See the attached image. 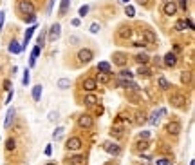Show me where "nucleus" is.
I'll list each match as a JSON object with an SVG mask.
<instances>
[{
  "mask_svg": "<svg viewBox=\"0 0 195 165\" xmlns=\"http://www.w3.org/2000/svg\"><path fill=\"white\" fill-rule=\"evenodd\" d=\"M43 42H45V33H42V35L38 36V45H40V47L43 45Z\"/></svg>",
  "mask_w": 195,
  "mask_h": 165,
  "instance_id": "49530a36",
  "label": "nucleus"
},
{
  "mask_svg": "<svg viewBox=\"0 0 195 165\" xmlns=\"http://www.w3.org/2000/svg\"><path fill=\"white\" fill-rule=\"evenodd\" d=\"M35 20H36V17H35V15H25V22H31V24H33Z\"/></svg>",
  "mask_w": 195,
  "mask_h": 165,
  "instance_id": "de8ad7c7",
  "label": "nucleus"
},
{
  "mask_svg": "<svg viewBox=\"0 0 195 165\" xmlns=\"http://www.w3.org/2000/svg\"><path fill=\"white\" fill-rule=\"evenodd\" d=\"M175 29L177 31H184V29H186V20H177L175 22Z\"/></svg>",
  "mask_w": 195,
  "mask_h": 165,
  "instance_id": "e433bc0d",
  "label": "nucleus"
},
{
  "mask_svg": "<svg viewBox=\"0 0 195 165\" xmlns=\"http://www.w3.org/2000/svg\"><path fill=\"white\" fill-rule=\"evenodd\" d=\"M60 35H61V27H60V24H53L51 29H49V42H56L60 38Z\"/></svg>",
  "mask_w": 195,
  "mask_h": 165,
  "instance_id": "1a4fd4ad",
  "label": "nucleus"
},
{
  "mask_svg": "<svg viewBox=\"0 0 195 165\" xmlns=\"http://www.w3.org/2000/svg\"><path fill=\"white\" fill-rule=\"evenodd\" d=\"M53 6H54V0H49V7H47V13L53 11Z\"/></svg>",
  "mask_w": 195,
  "mask_h": 165,
  "instance_id": "3c124183",
  "label": "nucleus"
},
{
  "mask_svg": "<svg viewBox=\"0 0 195 165\" xmlns=\"http://www.w3.org/2000/svg\"><path fill=\"white\" fill-rule=\"evenodd\" d=\"M4 89H6V91H11V82H9V80L4 82Z\"/></svg>",
  "mask_w": 195,
  "mask_h": 165,
  "instance_id": "09e8293b",
  "label": "nucleus"
},
{
  "mask_svg": "<svg viewBox=\"0 0 195 165\" xmlns=\"http://www.w3.org/2000/svg\"><path fill=\"white\" fill-rule=\"evenodd\" d=\"M119 76H121V78H125V80H132V76H134V73H132L130 69H123V71L119 73Z\"/></svg>",
  "mask_w": 195,
  "mask_h": 165,
  "instance_id": "7c9ffc66",
  "label": "nucleus"
},
{
  "mask_svg": "<svg viewBox=\"0 0 195 165\" xmlns=\"http://www.w3.org/2000/svg\"><path fill=\"white\" fill-rule=\"evenodd\" d=\"M63 131H65V129H63V127H58V129H56V131H54V132H53V138H56V140H58L60 136H61V134H63Z\"/></svg>",
  "mask_w": 195,
  "mask_h": 165,
  "instance_id": "4c0bfd02",
  "label": "nucleus"
},
{
  "mask_svg": "<svg viewBox=\"0 0 195 165\" xmlns=\"http://www.w3.org/2000/svg\"><path fill=\"white\" fill-rule=\"evenodd\" d=\"M163 11H164V15H166V17L175 15V13H177V4L174 2V0H168V2L163 6Z\"/></svg>",
  "mask_w": 195,
  "mask_h": 165,
  "instance_id": "9d476101",
  "label": "nucleus"
},
{
  "mask_svg": "<svg viewBox=\"0 0 195 165\" xmlns=\"http://www.w3.org/2000/svg\"><path fill=\"white\" fill-rule=\"evenodd\" d=\"M125 15H127L128 18H132V17H136V9H134L132 6H127V7H125Z\"/></svg>",
  "mask_w": 195,
  "mask_h": 165,
  "instance_id": "f704fd0d",
  "label": "nucleus"
},
{
  "mask_svg": "<svg viewBox=\"0 0 195 165\" xmlns=\"http://www.w3.org/2000/svg\"><path fill=\"white\" fill-rule=\"evenodd\" d=\"M166 132H168V134H172V136H177V134L181 132V124L175 122V120H174V122H170V124L166 125Z\"/></svg>",
  "mask_w": 195,
  "mask_h": 165,
  "instance_id": "9b49d317",
  "label": "nucleus"
},
{
  "mask_svg": "<svg viewBox=\"0 0 195 165\" xmlns=\"http://www.w3.org/2000/svg\"><path fill=\"white\" fill-rule=\"evenodd\" d=\"M9 51L17 55V53H20V51H22V47L18 45V42H17V40H13L11 44H9Z\"/></svg>",
  "mask_w": 195,
  "mask_h": 165,
  "instance_id": "2f4dec72",
  "label": "nucleus"
},
{
  "mask_svg": "<svg viewBox=\"0 0 195 165\" xmlns=\"http://www.w3.org/2000/svg\"><path fill=\"white\" fill-rule=\"evenodd\" d=\"M99 29H101V27H99V24H96V22L90 25V33H99Z\"/></svg>",
  "mask_w": 195,
  "mask_h": 165,
  "instance_id": "79ce46f5",
  "label": "nucleus"
},
{
  "mask_svg": "<svg viewBox=\"0 0 195 165\" xmlns=\"http://www.w3.org/2000/svg\"><path fill=\"white\" fill-rule=\"evenodd\" d=\"M78 127L81 129H92L94 127V118L90 114H81L78 116Z\"/></svg>",
  "mask_w": 195,
  "mask_h": 165,
  "instance_id": "f03ea898",
  "label": "nucleus"
},
{
  "mask_svg": "<svg viewBox=\"0 0 195 165\" xmlns=\"http://www.w3.org/2000/svg\"><path fill=\"white\" fill-rule=\"evenodd\" d=\"M121 2H125V4H128V0H121Z\"/></svg>",
  "mask_w": 195,
  "mask_h": 165,
  "instance_id": "5fc2aeb1",
  "label": "nucleus"
},
{
  "mask_svg": "<svg viewBox=\"0 0 195 165\" xmlns=\"http://www.w3.org/2000/svg\"><path fill=\"white\" fill-rule=\"evenodd\" d=\"M87 13H89V6H81L79 7V17H85Z\"/></svg>",
  "mask_w": 195,
  "mask_h": 165,
  "instance_id": "a19ab883",
  "label": "nucleus"
},
{
  "mask_svg": "<svg viewBox=\"0 0 195 165\" xmlns=\"http://www.w3.org/2000/svg\"><path fill=\"white\" fill-rule=\"evenodd\" d=\"M13 120H15V109H9L7 111V116H6V129H9L11 127V124H13Z\"/></svg>",
  "mask_w": 195,
  "mask_h": 165,
  "instance_id": "6ab92c4d",
  "label": "nucleus"
},
{
  "mask_svg": "<svg viewBox=\"0 0 195 165\" xmlns=\"http://www.w3.org/2000/svg\"><path fill=\"white\" fill-rule=\"evenodd\" d=\"M163 63H164L166 67H175V65H177L175 53H166V55H164V60H163Z\"/></svg>",
  "mask_w": 195,
  "mask_h": 165,
  "instance_id": "f8f14e48",
  "label": "nucleus"
},
{
  "mask_svg": "<svg viewBox=\"0 0 195 165\" xmlns=\"http://www.w3.org/2000/svg\"><path fill=\"white\" fill-rule=\"evenodd\" d=\"M119 85L121 87H127V89H130V91H137L139 89V85L136 82H132V80H119Z\"/></svg>",
  "mask_w": 195,
  "mask_h": 165,
  "instance_id": "2eb2a0df",
  "label": "nucleus"
},
{
  "mask_svg": "<svg viewBox=\"0 0 195 165\" xmlns=\"http://www.w3.org/2000/svg\"><path fill=\"white\" fill-rule=\"evenodd\" d=\"M17 149V142L13 140V138H9L7 142H6V151H15Z\"/></svg>",
  "mask_w": 195,
  "mask_h": 165,
  "instance_id": "72a5a7b5",
  "label": "nucleus"
},
{
  "mask_svg": "<svg viewBox=\"0 0 195 165\" xmlns=\"http://www.w3.org/2000/svg\"><path fill=\"white\" fill-rule=\"evenodd\" d=\"M56 118H58V113H54V111H51V113H49V120H51V122H54Z\"/></svg>",
  "mask_w": 195,
  "mask_h": 165,
  "instance_id": "c03bdc74",
  "label": "nucleus"
},
{
  "mask_svg": "<svg viewBox=\"0 0 195 165\" xmlns=\"http://www.w3.org/2000/svg\"><path fill=\"white\" fill-rule=\"evenodd\" d=\"M137 75H139V76H145V78H148V76H152V71H150L146 65H139V69H137Z\"/></svg>",
  "mask_w": 195,
  "mask_h": 165,
  "instance_id": "aec40b11",
  "label": "nucleus"
},
{
  "mask_svg": "<svg viewBox=\"0 0 195 165\" xmlns=\"http://www.w3.org/2000/svg\"><path fill=\"white\" fill-rule=\"evenodd\" d=\"M143 40L146 42V44H156L157 36H156V33H154L152 29H145V31H143Z\"/></svg>",
  "mask_w": 195,
  "mask_h": 165,
  "instance_id": "ddd939ff",
  "label": "nucleus"
},
{
  "mask_svg": "<svg viewBox=\"0 0 195 165\" xmlns=\"http://www.w3.org/2000/svg\"><path fill=\"white\" fill-rule=\"evenodd\" d=\"M29 80H31V76H29V69H25V71H24V85H27Z\"/></svg>",
  "mask_w": 195,
  "mask_h": 165,
  "instance_id": "ea45409f",
  "label": "nucleus"
},
{
  "mask_svg": "<svg viewBox=\"0 0 195 165\" xmlns=\"http://www.w3.org/2000/svg\"><path fill=\"white\" fill-rule=\"evenodd\" d=\"M103 149H105L109 154H114V156L121 154V147H119L116 142H114V144H112V142H105V144H103Z\"/></svg>",
  "mask_w": 195,
  "mask_h": 165,
  "instance_id": "0eeeda50",
  "label": "nucleus"
},
{
  "mask_svg": "<svg viewBox=\"0 0 195 165\" xmlns=\"http://www.w3.org/2000/svg\"><path fill=\"white\" fill-rule=\"evenodd\" d=\"M69 4H71V0H61V6H60V17H65V13H67V9H69Z\"/></svg>",
  "mask_w": 195,
  "mask_h": 165,
  "instance_id": "a878e982",
  "label": "nucleus"
},
{
  "mask_svg": "<svg viewBox=\"0 0 195 165\" xmlns=\"http://www.w3.org/2000/svg\"><path fill=\"white\" fill-rule=\"evenodd\" d=\"M2 25H4V13L0 11V29H2Z\"/></svg>",
  "mask_w": 195,
  "mask_h": 165,
  "instance_id": "603ef678",
  "label": "nucleus"
},
{
  "mask_svg": "<svg viewBox=\"0 0 195 165\" xmlns=\"http://www.w3.org/2000/svg\"><path fill=\"white\" fill-rule=\"evenodd\" d=\"M110 136H112V138H116V140L123 138V129H119V127H114V129L110 131Z\"/></svg>",
  "mask_w": 195,
  "mask_h": 165,
  "instance_id": "c756f323",
  "label": "nucleus"
},
{
  "mask_svg": "<svg viewBox=\"0 0 195 165\" xmlns=\"http://www.w3.org/2000/svg\"><path fill=\"white\" fill-rule=\"evenodd\" d=\"M148 147H150V142H148V140H143V138H139V142L136 144L137 151H146Z\"/></svg>",
  "mask_w": 195,
  "mask_h": 165,
  "instance_id": "412c9836",
  "label": "nucleus"
},
{
  "mask_svg": "<svg viewBox=\"0 0 195 165\" xmlns=\"http://www.w3.org/2000/svg\"><path fill=\"white\" fill-rule=\"evenodd\" d=\"M181 82L182 83L192 82V71H182V73H181Z\"/></svg>",
  "mask_w": 195,
  "mask_h": 165,
  "instance_id": "393cba45",
  "label": "nucleus"
},
{
  "mask_svg": "<svg viewBox=\"0 0 195 165\" xmlns=\"http://www.w3.org/2000/svg\"><path fill=\"white\" fill-rule=\"evenodd\" d=\"M157 85H159L161 91H168V89H170V82H168L164 76H159V78H157Z\"/></svg>",
  "mask_w": 195,
  "mask_h": 165,
  "instance_id": "f3484780",
  "label": "nucleus"
},
{
  "mask_svg": "<svg viewBox=\"0 0 195 165\" xmlns=\"http://www.w3.org/2000/svg\"><path fill=\"white\" fill-rule=\"evenodd\" d=\"M134 45H136V47H146L148 44H146L145 40H139V42H134Z\"/></svg>",
  "mask_w": 195,
  "mask_h": 165,
  "instance_id": "a18cd8bd",
  "label": "nucleus"
},
{
  "mask_svg": "<svg viewBox=\"0 0 195 165\" xmlns=\"http://www.w3.org/2000/svg\"><path fill=\"white\" fill-rule=\"evenodd\" d=\"M137 125H143V124H146L148 120H146V116H145V113H136V120H134Z\"/></svg>",
  "mask_w": 195,
  "mask_h": 165,
  "instance_id": "bb28decb",
  "label": "nucleus"
},
{
  "mask_svg": "<svg viewBox=\"0 0 195 165\" xmlns=\"http://www.w3.org/2000/svg\"><path fill=\"white\" fill-rule=\"evenodd\" d=\"M134 58H136V62L139 63V65H146L148 60H150V56H148L146 53H139V55H136Z\"/></svg>",
  "mask_w": 195,
  "mask_h": 165,
  "instance_id": "dca6fc26",
  "label": "nucleus"
},
{
  "mask_svg": "<svg viewBox=\"0 0 195 165\" xmlns=\"http://www.w3.org/2000/svg\"><path fill=\"white\" fill-rule=\"evenodd\" d=\"M132 27L130 25H121L119 29H117V36L119 38H123V40H128V38H132Z\"/></svg>",
  "mask_w": 195,
  "mask_h": 165,
  "instance_id": "6e6552de",
  "label": "nucleus"
},
{
  "mask_svg": "<svg viewBox=\"0 0 195 165\" xmlns=\"http://www.w3.org/2000/svg\"><path fill=\"white\" fill-rule=\"evenodd\" d=\"M81 89H83V91H87V93H94V91L98 89L96 78H85V80L81 82Z\"/></svg>",
  "mask_w": 195,
  "mask_h": 165,
  "instance_id": "20e7f679",
  "label": "nucleus"
},
{
  "mask_svg": "<svg viewBox=\"0 0 195 165\" xmlns=\"http://www.w3.org/2000/svg\"><path fill=\"white\" fill-rule=\"evenodd\" d=\"M18 11L22 15H35V4L31 0H18Z\"/></svg>",
  "mask_w": 195,
  "mask_h": 165,
  "instance_id": "f257e3e1",
  "label": "nucleus"
},
{
  "mask_svg": "<svg viewBox=\"0 0 195 165\" xmlns=\"http://www.w3.org/2000/svg\"><path fill=\"white\" fill-rule=\"evenodd\" d=\"M56 85H58L60 89H69V87H71V80H69V78H60Z\"/></svg>",
  "mask_w": 195,
  "mask_h": 165,
  "instance_id": "cd10ccee",
  "label": "nucleus"
},
{
  "mask_svg": "<svg viewBox=\"0 0 195 165\" xmlns=\"http://www.w3.org/2000/svg\"><path fill=\"white\" fill-rule=\"evenodd\" d=\"M94 58V53L90 51V49H81L78 53V60H79V63H89L90 60Z\"/></svg>",
  "mask_w": 195,
  "mask_h": 165,
  "instance_id": "423d86ee",
  "label": "nucleus"
},
{
  "mask_svg": "<svg viewBox=\"0 0 195 165\" xmlns=\"http://www.w3.org/2000/svg\"><path fill=\"white\" fill-rule=\"evenodd\" d=\"M146 2H148V0H137V4H141V6H145Z\"/></svg>",
  "mask_w": 195,
  "mask_h": 165,
  "instance_id": "864d4df0",
  "label": "nucleus"
},
{
  "mask_svg": "<svg viewBox=\"0 0 195 165\" xmlns=\"http://www.w3.org/2000/svg\"><path fill=\"white\" fill-rule=\"evenodd\" d=\"M96 82L109 83V82H110V73H99V75H98V78H96Z\"/></svg>",
  "mask_w": 195,
  "mask_h": 165,
  "instance_id": "5701e85b",
  "label": "nucleus"
},
{
  "mask_svg": "<svg viewBox=\"0 0 195 165\" xmlns=\"http://www.w3.org/2000/svg\"><path fill=\"white\" fill-rule=\"evenodd\" d=\"M157 165H170V160L168 158H161V160H157Z\"/></svg>",
  "mask_w": 195,
  "mask_h": 165,
  "instance_id": "37998d69",
  "label": "nucleus"
},
{
  "mask_svg": "<svg viewBox=\"0 0 195 165\" xmlns=\"http://www.w3.org/2000/svg\"><path fill=\"white\" fill-rule=\"evenodd\" d=\"M71 163L72 165H85V158H83V156H72V158H71Z\"/></svg>",
  "mask_w": 195,
  "mask_h": 165,
  "instance_id": "473e14b6",
  "label": "nucleus"
},
{
  "mask_svg": "<svg viewBox=\"0 0 195 165\" xmlns=\"http://www.w3.org/2000/svg\"><path fill=\"white\" fill-rule=\"evenodd\" d=\"M159 118H161V113H159V111H156V113L152 114V118H150V124H152V125H157V124H159Z\"/></svg>",
  "mask_w": 195,
  "mask_h": 165,
  "instance_id": "c9c22d12",
  "label": "nucleus"
},
{
  "mask_svg": "<svg viewBox=\"0 0 195 165\" xmlns=\"http://www.w3.org/2000/svg\"><path fill=\"white\" fill-rule=\"evenodd\" d=\"M40 96H42V85H35L33 87V100L40 102Z\"/></svg>",
  "mask_w": 195,
  "mask_h": 165,
  "instance_id": "b1692460",
  "label": "nucleus"
},
{
  "mask_svg": "<svg viewBox=\"0 0 195 165\" xmlns=\"http://www.w3.org/2000/svg\"><path fill=\"white\" fill-rule=\"evenodd\" d=\"M170 103L177 107V109H181V107H184L186 105V96L182 94V93H174L172 96H170Z\"/></svg>",
  "mask_w": 195,
  "mask_h": 165,
  "instance_id": "7ed1b4c3",
  "label": "nucleus"
},
{
  "mask_svg": "<svg viewBox=\"0 0 195 165\" xmlns=\"http://www.w3.org/2000/svg\"><path fill=\"white\" fill-rule=\"evenodd\" d=\"M65 147H67L69 151H79V149L83 147V142L79 140L78 136H72V138H69V140H67Z\"/></svg>",
  "mask_w": 195,
  "mask_h": 165,
  "instance_id": "39448f33",
  "label": "nucleus"
},
{
  "mask_svg": "<svg viewBox=\"0 0 195 165\" xmlns=\"http://www.w3.org/2000/svg\"><path fill=\"white\" fill-rule=\"evenodd\" d=\"M83 103L92 107V105H96V103H98V96H96V94H87V96H85V100H83Z\"/></svg>",
  "mask_w": 195,
  "mask_h": 165,
  "instance_id": "4be33fe9",
  "label": "nucleus"
},
{
  "mask_svg": "<svg viewBox=\"0 0 195 165\" xmlns=\"http://www.w3.org/2000/svg\"><path fill=\"white\" fill-rule=\"evenodd\" d=\"M98 71H101V73H110V63L109 62H99L98 63Z\"/></svg>",
  "mask_w": 195,
  "mask_h": 165,
  "instance_id": "c85d7f7f",
  "label": "nucleus"
},
{
  "mask_svg": "<svg viewBox=\"0 0 195 165\" xmlns=\"http://www.w3.org/2000/svg\"><path fill=\"white\" fill-rule=\"evenodd\" d=\"M177 4H179V7H181L182 11L188 9V0H177Z\"/></svg>",
  "mask_w": 195,
  "mask_h": 165,
  "instance_id": "58836bf2",
  "label": "nucleus"
},
{
  "mask_svg": "<svg viewBox=\"0 0 195 165\" xmlns=\"http://www.w3.org/2000/svg\"><path fill=\"white\" fill-rule=\"evenodd\" d=\"M45 165H56V163H51V162H49V163H45Z\"/></svg>",
  "mask_w": 195,
  "mask_h": 165,
  "instance_id": "6e6d98bb",
  "label": "nucleus"
},
{
  "mask_svg": "<svg viewBox=\"0 0 195 165\" xmlns=\"http://www.w3.org/2000/svg\"><path fill=\"white\" fill-rule=\"evenodd\" d=\"M112 58H114V63H116V65H121V67H123V65L127 63V55H125V53H114Z\"/></svg>",
  "mask_w": 195,
  "mask_h": 165,
  "instance_id": "4468645a",
  "label": "nucleus"
},
{
  "mask_svg": "<svg viewBox=\"0 0 195 165\" xmlns=\"http://www.w3.org/2000/svg\"><path fill=\"white\" fill-rule=\"evenodd\" d=\"M139 138H143V140H148V132H146V131L139 132Z\"/></svg>",
  "mask_w": 195,
  "mask_h": 165,
  "instance_id": "8fccbe9b",
  "label": "nucleus"
},
{
  "mask_svg": "<svg viewBox=\"0 0 195 165\" xmlns=\"http://www.w3.org/2000/svg\"><path fill=\"white\" fill-rule=\"evenodd\" d=\"M36 29H38L36 25H31V27H29V29L25 31V36H24V45H27V44H29V40H31V36H33V33H35Z\"/></svg>",
  "mask_w": 195,
  "mask_h": 165,
  "instance_id": "a211bd4d",
  "label": "nucleus"
}]
</instances>
